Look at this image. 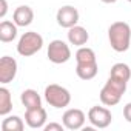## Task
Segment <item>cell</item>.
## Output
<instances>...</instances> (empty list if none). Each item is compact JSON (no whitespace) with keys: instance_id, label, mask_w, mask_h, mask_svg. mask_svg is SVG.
Wrapping results in <instances>:
<instances>
[{"instance_id":"1","label":"cell","mask_w":131,"mask_h":131,"mask_svg":"<svg viewBox=\"0 0 131 131\" xmlns=\"http://www.w3.org/2000/svg\"><path fill=\"white\" fill-rule=\"evenodd\" d=\"M108 40L116 52H125L131 43V28L126 22H114L108 28Z\"/></svg>"},{"instance_id":"2","label":"cell","mask_w":131,"mask_h":131,"mask_svg":"<svg viewBox=\"0 0 131 131\" xmlns=\"http://www.w3.org/2000/svg\"><path fill=\"white\" fill-rule=\"evenodd\" d=\"M125 91H126V83L125 82L108 77L106 83L100 90V102L105 106H114V105H117L120 102Z\"/></svg>"},{"instance_id":"3","label":"cell","mask_w":131,"mask_h":131,"mask_svg":"<svg viewBox=\"0 0 131 131\" xmlns=\"http://www.w3.org/2000/svg\"><path fill=\"white\" fill-rule=\"evenodd\" d=\"M45 100L52 106V108H65L71 103V93L57 83H51L45 88Z\"/></svg>"},{"instance_id":"4","label":"cell","mask_w":131,"mask_h":131,"mask_svg":"<svg viewBox=\"0 0 131 131\" xmlns=\"http://www.w3.org/2000/svg\"><path fill=\"white\" fill-rule=\"evenodd\" d=\"M43 46V37L36 32V31H28L25 32L17 43V52L23 57H29L34 56L36 52H39Z\"/></svg>"},{"instance_id":"5","label":"cell","mask_w":131,"mask_h":131,"mask_svg":"<svg viewBox=\"0 0 131 131\" xmlns=\"http://www.w3.org/2000/svg\"><path fill=\"white\" fill-rule=\"evenodd\" d=\"M46 56H48L49 62H52L56 65H62V63H67L71 59V49H70L68 43L56 39L48 45Z\"/></svg>"},{"instance_id":"6","label":"cell","mask_w":131,"mask_h":131,"mask_svg":"<svg viewBox=\"0 0 131 131\" xmlns=\"http://www.w3.org/2000/svg\"><path fill=\"white\" fill-rule=\"evenodd\" d=\"M88 120L94 128H108L113 122V114L106 106H93L88 111Z\"/></svg>"},{"instance_id":"7","label":"cell","mask_w":131,"mask_h":131,"mask_svg":"<svg viewBox=\"0 0 131 131\" xmlns=\"http://www.w3.org/2000/svg\"><path fill=\"white\" fill-rule=\"evenodd\" d=\"M79 11L77 8L71 6V5H65L62 8H59L57 14H56V20H57V25L62 26V28H73L79 23Z\"/></svg>"},{"instance_id":"8","label":"cell","mask_w":131,"mask_h":131,"mask_svg":"<svg viewBox=\"0 0 131 131\" xmlns=\"http://www.w3.org/2000/svg\"><path fill=\"white\" fill-rule=\"evenodd\" d=\"M85 120H86V116L79 108H70L62 116V123L65 125L67 129H71V131L80 129L85 125Z\"/></svg>"},{"instance_id":"9","label":"cell","mask_w":131,"mask_h":131,"mask_svg":"<svg viewBox=\"0 0 131 131\" xmlns=\"http://www.w3.org/2000/svg\"><path fill=\"white\" fill-rule=\"evenodd\" d=\"M17 76V60L9 56H3L0 59V83L6 85L13 82Z\"/></svg>"},{"instance_id":"10","label":"cell","mask_w":131,"mask_h":131,"mask_svg":"<svg viewBox=\"0 0 131 131\" xmlns=\"http://www.w3.org/2000/svg\"><path fill=\"white\" fill-rule=\"evenodd\" d=\"M46 119H48V114H46V110L43 106L29 108L25 113V123L32 129L43 128L46 125Z\"/></svg>"},{"instance_id":"11","label":"cell","mask_w":131,"mask_h":131,"mask_svg":"<svg viewBox=\"0 0 131 131\" xmlns=\"http://www.w3.org/2000/svg\"><path fill=\"white\" fill-rule=\"evenodd\" d=\"M34 20V11L31 6L28 5H22V6H17L14 14H13V22L17 25V26H29Z\"/></svg>"},{"instance_id":"12","label":"cell","mask_w":131,"mask_h":131,"mask_svg":"<svg viewBox=\"0 0 131 131\" xmlns=\"http://www.w3.org/2000/svg\"><path fill=\"white\" fill-rule=\"evenodd\" d=\"M88 40H90V34H88V31L83 26L76 25V26L68 29V42L71 45L80 48V46H85Z\"/></svg>"},{"instance_id":"13","label":"cell","mask_w":131,"mask_h":131,"mask_svg":"<svg viewBox=\"0 0 131 131\" xmlns=\"http://www.w3.org/2000/svg\"><path fill=\"white\" fill-rule=\"evenodd\" d=\"M99 71V65L97 62H91V63H77L76 65V74L79 79L82 80H91L97 76Z\"/></svg>"},{"instance_id":"14","label":"cell","mask_w":131,"mask_h":131,"mask_svg":"<svg viewBox=\"0 0 131 131\" xmlns=\"http://www.w3.org/2000/svg\"><path fill=\"white\" fill-rule=\"evenodd\" d=\"M20 100H22V103H23V106H25L26 110L42 106V97H40V94H39L36 90H32V88H28V90L22 91Z\"/></svg>"},{"instance_id":"15","label":"cell","mask_w":131,"mask_h":131,"mask_svg":"<svg viewBox=\"0 0 131 131\" xmlns=\"http://www.w3.org/2000/svg\"><path fill=\"white\" fill-rule=\"evenodd\" d=\"M110 77L128 83L129 79H131V70H129V67H128L126 63H122V62L114 63L113 67H111V71H110Z\"/></svg>"},{"instance_id":"16","label":"cell","mask_w":131,"mask_h":131,"mask_svg":"<svg viewBox=\"0 0 131 131\" xmlns=\"http://www.w3.org/2000/svg\"><path fill=\"white\" fill-rule=\"evenodd\" d=\"M17 37V25L9 20H3L0 23V40L3 43H9Z\"/></svg>"},{"instance_id":"17","label":"cell","mask_w":131,"mask_h":131,"mask_svg":"<svg viewBox=\"0 0 131 131\" xmlns=\"http://www.w3.org/2000/svg\"><path fill=\"white\" fill-rule=\"evenodd\" d=\"M13 110V97L11 91L6 86L0 88V116H8Z\"/></svg>"},{"instance_id":"18","label":"cell","mask_w":131,"mask_h":131,"mask_svg":"<svg viewBox=\"0 0 131 131\" xmlns=\"http://www.w3.org/2000/svg\"><path fill=\"white\" fill-rule=\"evenodd\" d=\"M25 123L19 116H8L2 120V131H23Z\"/></svg>"},{"instance_id":"19","label":"cell","mask_w":131,"mask_h":131,"mask_svg":"<svg viewBox=\"0 0 131 131\" xmlns=\"http://www.w3.org/2000/svg\"><path fill=\"white\" fill-rule=\"evenodd\" d=\"M76 62L77 63H91V62H97L96 52L94 49L88 48V46H80L76 52Z\"/></svg>"},{"instance_id":"20","label":"cell","mask_w":131,"mask_h":131,"mask_svg":"<svg viewBox=\"0 0 131 131\" xmlns=\"http://www.w3.org/2000/svg\"><path fill=\"white\" fill-rule=\"evenodd\" d=\"M65 125L63 123H56V122H51V123H46L43 126L45 131H63Z\"/></svg>"},{"instance_id":"21","label":"cell","mask_w":131,"mask_h":131,"mask_svg":"<svg viewBox=\"0 0 131 131\" xmlns=\"http://www.w3.org/2000/svg\"><path fill=\"white\" fill-rule=\"evenodd\" d=\"M123 117L126 119V122L131 123V102H128V103L123 106Z\"/></svg>"},{"instance_id":"22","label":"cell","mask_w":131,"mask_h":131,"mask_svg":"<svg viewBox=\"0 0 131 131\" xmlns=\"http://www.w3.org/2000/svg\"><path fill=\"white\" fill-rule=\"evenodd\" d=\"M0 19H5L6 13H8V2L6 0H0Z\"/></svg>"},{"instance_id":"23","label":"cell","mask_w":131,"mask_h":131,"mask_svg":"<svg viewBox=\"0 0 131 131\" xmlns=\"http://www.w3.org/2000/svg\"><path fill=\"white\" fill-rule=\"evenodd\" d=\"M100 2H103V3H108V5H110V3H116L117 0H100Z\"/></svg>"},{"instance_id":"24","label":"cell","mask_w":131,"mask_h":131,"mask_svg":"<svg viewBox=\"0 0 131 131\" xmlns=\"http://www.w3.org/2000/svg\"><path fill=\"white\" fill-rule=\"evenodd\" d=\"M126 2H129V3H131V0H126Z\"/></svg>"}]
</instances>
